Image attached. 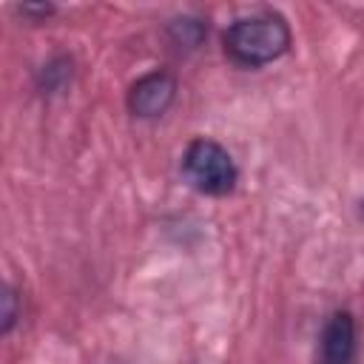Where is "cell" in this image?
Masks as SVG:
<instances>
[{
	"mask_svg": "<svg viewBox=\"0 0 364 364\" xmlns=\"http://www.w3.org/2000/svg\"><path fill=\"white\" fill-rule=\"evenodd\" d=\"M290 26L279 14H250L233 20L222 34L225 54L245 68H262L290 51Z\"/></svg>",
	"mask_w": 364,
	"mask_h": 364,
	"instance_id": "6da1fadb",
	"label": "cell"
},
{
	"mask_svg": "<svg viewBox=\"0 0 364 364\" xmlns=\"http://www.w3.org/2000/svg\"><path fill=\"white\" fill-rule=\"evenodd\" d=\"M182 176L199 193L225 196L236 188L239 168L225 145H219L216 139H208V136H196L193 142H188V148L182 154Z\"/></svg>",
	"mask_w": 364,
	"mask_h": 364,
	"instance_id": "7a4b0ae2",
	"label": "cell"
},
{
	"mask_svg": "<svg viewBox=\"0 0 364 364\" xmlns=\"http://www.w3.org/2000/svg\"><path fill=\"white\" fill-rule=\"evenodd\" d=\"M173 100H176V77L162 68H154V71L142 74L139 80H134L125 94V105H128L131 117H136V119L162 117L173 105Z\"/></svg>",
	"mask_w": 364,
	"mask_h": 364,
	"instance_id": "3957f363",
	"label": "cell"
},
{
	"mask_svg": "<svg viewBox=\"0 0 364 364\" xmlns=\"http://www.w3.org/2000/svg\"><path fill=\"white\" fill-rule=\"evenodd\" d=\"M355 318L347 310H338L327 318L318 344L316 364H353L355 358Z\"/></svg>",
	"mask_w": 364,
	"mask_h": 364,
	"instance_id": "277c9868",
	"label": "cell"
},
{
	"mask_svg": "<svg viewBox=\"0 0 364 364\" xmlns=\"http://www.w3.org/2000/svg\"><path fill=\"white\" fill-rule=\"evenodd\" d=\"M168 34L171 40L179 46V48H196L205 37V26L199 20H191V17H182V20H173L168 26Z\"/></svg>",
	"mask_w": 364,
	"mask_h": 364,
	"instance_id": "5b68a950",
	"label": "cell"
},
{
	"mask_svg": "<svg viewBox=\"0 0 364 364\" xmlns=\"http://www.w3.org/2000/svg\"><path fill=\"white\" fill-rule=\"evenodd\" d=\"M17 321V293L14 287H6L3 290V333H9Z\"/></svg>",
	"mask_w": 364,
	"mask_h": 364,
	"instance_id": "8992f818",
	"label": "cell"
}]
</instances>
